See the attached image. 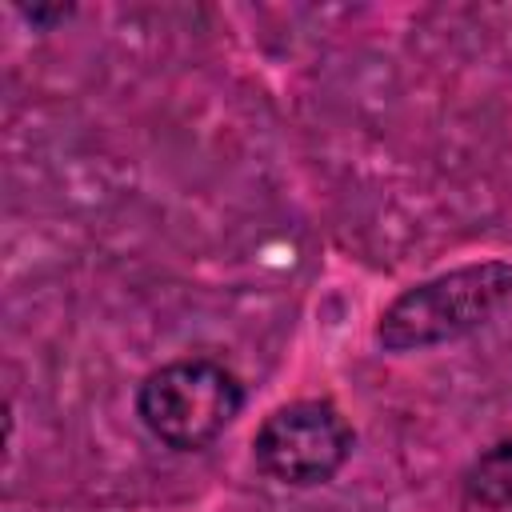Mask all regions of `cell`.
<instances>
[{"label":"cell","instance_id":"cell-3","mask_svg":"<svg viewBox=\"0 0 512 512\" xmlns=\"http://www.w3.org/2000/svg\"><path fill=\"white\" fill-rule=\"evenodd\" d=\"M352 424L328 400H292L264 416L252 436L260 472L276 484L312 488L332 480L352 456Z\"/></svg>","mask_w":512,"mask_h":512},{"label":"cell","instance_id":"cell-2","mask_svg":"<svg viewBox=\"0 0 512 512\" xmlns=\"http://www.w3.org/2000/svg\"><path fill=\"white\" fill-rule=\"evenodd\" d=\"M244 408L240 376L212 356H180L152 368L136 388L140 424L176 452H200Z\"/></svg>","mask_w":512,"mask_h":512},{"label":"cell","instance_id":"cell-1","mask_svg":"<svg viewBox=\"0 0 512 512\" xmlns=\"http://www.w3.org/2000/svg\"><path fill=\"white\" fill-rule=\"evenodd\" d=\"M512 292V264L484 260L404 288L376 324L384 352H424L476 332Z\"/></svg>","mask_w":512,"mask_h":512},{"label":"cell","instance_id":"cell-4","mask_svg":"<svg viewBox=\"0 0 512 512\" xmlns=\"http://www.w3.org/2000/svg\"><path fill=\"white\" fill-rule=\"evenodd\" d=\"M464 496L480 508L504 512L512 508V436L488 444L464 472Z\"/></svg>","mask_w":512,"mask_h":512}]
</instances>
